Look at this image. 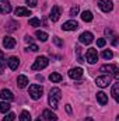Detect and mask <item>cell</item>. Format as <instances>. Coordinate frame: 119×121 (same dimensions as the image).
<instances>
[{
    "label": "cell",
    "instance_id": "obj_3",
    "mask_svg": "<svg viewBox=\"0 0 119 121\" xmlns=\"http://www.w3.org/2000/svg\"><path fill=\"white\" fill-rule=\"evenodd\" d=\"M28 93H30L31 99L39 100V99L42 97V94H44V89H42V86H39V85H31Z\"/></svg>",
    "mask_w": 119,
    "mask_h": 121
},
{
    "label": "cell",
    "instance_id": "obj_15",
    "mask_svg": "<svg viewBox=\"0 0 119 121\" xmlns=\"http://www.w3.org/2000/svg\"><path fill=\"white\" fill-rule=\"evenodd\" d=\"M7 65H8V68L11 69V70H16L17 68H18V65H20V60L17 56H10L8 59H7Z\"/></svg>",
    "mask_w": 119,
    "mask_h": 121
},
{
    "label": "cell",
    "instance_id": "obj_2",
    "mask_svg": "<svg viewBox=\"0 0 119 121\" xmlns=\"http://www.w3.org/2000/svg\"><path fill=\"white\" fill-rule=\"evenodd\" d=\"M48 65H49V59H48L46 56H38V58L35 59V62L32 63L31 69H32V70H41V69H45Z\"/></svg>",
    "mask_w": 119,
    "mask_h": 121
},
{
    "label": "cell",
    "instance_id": "obj_1",
    "mask_svg": "<svg viewBox=\"0 0 119 121\" xmlns=\"http://www.w3.org/2000/svg\"><path fill=\"white\" fill-rule=\"evenodd\" d=\"M60 99H62V91H60V89H58V87L51 89L48 101H49V106H51L53 110H56V108H58V103H59Z\"/></svg>",
    "mask_w": 119,
    "mask_h": 121
},
{
    "label": "cell",
    "instance_id": "obj_13",
    "mask_svg": "<svg viewBox=\"0 0 119 121\" xmlns=\"http://www.w3.org/2000/svg\"><path fill=\"white\" fill-rule=\"evenodd\" d=\"M0 99H3L6 101H11V100H14V94L8 89H3V90H0Z\"/></svg>",
    "mask_w": 119,
    "mask_h": 121
},
{
    "label": "cell",
    "instance_id": "obj_31",
    "mask_svg": "<svg viewBox=\"0 0 119 121\" xmlns=\"http://www.w3.org/2000/svg\"><path fill=\"white\" fill-rule=\"evenodd\" d=\"M53 42H55L58 47H63V41L60 39L59 37H55V38H53Z\"/></svg>",
    "mask_w": 119,
    "mask_h": 121
},
{
    "label": "cell",
    "instance_id": "obj_30",
    "mask_svg": "<svg viewBox=\"0 0 119 121\" xmlns=\"http://www.w3.org/2000/svg\"><path fill=\"white\" fill-rule=\"evenodd\" d=\"M105 44H107V41H105L104 38H99V39H97V47L102 48V47H105Z\"/></svg>",
    "mask_w": 119,
    "mask_h": 121
},
{
    "label": "cell",
    "instance_id": "obj_41",
    "mask_svg": "<svg viewBox=\"0 0 119 121\" xmlns=\"http://www.w3.org/2000/svg\"><path fill=\"white\" fill-rule=\"evenodd\" d=\"M35 121H44V120H42V118H36Z\"/></svg>",
    "mask_w": 119,
    "mask_h": 121
},
{
    "label": "cell",
    "instance_id": "obj_19",
    "mask_svg": "<svg viewBox=\"0 0 119 121\" xmlns=\"http://www.w3.org/2000/svg\"><path fill=\"white\" fill-rule=\"evenodd\" d=\"M97 100H98V103H99L101 106H105V104L108 103V96H107L104 91H98V93H97Z\"/></svg>",
    "mask_w": 119,
    "mask_h": 121
},
{
    "label": "cell",
    "instance_id": "obj_32",
    "mask_svg": "<svg viewBox=\"0 0 119 121\" xmlns=\"http://www.w3.org/2000/svg\"><path fill=\"white\" fill-rule=\"evenodd\" d=\"M38 49H39V48H38V45H35V44H32L30 48H25V51H32V52H36Z\"/></svg>",
    "mask_w": 119,
    "mask_h": 121
},
{
    "label": "cell",
    "instance_id": "obj_11",
    "mask_svg": "<svg viewBox=\"0 0 119 121\" xmlns=\"http://www.w3.org/2000/svg\"><path fill=\"white\" fill-rule=\"evenodd\" d=\"M3 47L7 48V49H13L16 47V39L13 37H10V35H6L3 38Z\"/></svg>",
    "mask_w": 119,
    "mask_h": 121
},
{
    "label": "cell",
    "instance_id": "obj_9",
    "mask_svg": "<svg viewBox=\"0 0 119 121\" xmlns=\"http://www.w3.org/2000/svg\"><path fill=\"white\" fill-rule=\"evenodd\" d=\"M77 28H79V23L76 20H69V21L63 23V26H62V30L64 31H74Z\"/></svg>",
    "mask_w": 119,
    "mask_h": 121
},
{
    "label": "cell",
    "instance_id": "obj_37",
    "mask_svg": "<svg viewBox=\"0 0 119 121\" xmlns=\"http://www.w3.org/2000/svg\"><path fill=\"white\" fill-rule=\"evenodd\" d=\"M66 111H67V113H71V107H70V104L66 106Z\"/></svg>",
    "mask_w": 119,
    "mask_h": 121
},
{
    "label": "cell",
    "instance_id": "obj_24",
    "mask_svg": "<svg viewBox=\"0 0 119 121\" xmlns=\"http://www.w3.org/2000/svg\"><path fill=\"white\" fill-rule=\"evenodd\" d=\"M10 107H11V106L8 104V101H1V103H0V111H1V113H7V111L10 110Z\"/></svg>",
    "mask_w": 119,
    "mask_h": 121
},
{
    "label": "cell",
    "instance_id": "obj_4",
    "mask_svg": "<svg viewBox=\"0 0 119 121\" xmlns=\"http://www.w3.org/2000/svg\"><path fill=\"white\" fill-rule=\"evenodd\" d=\"M99 72H102V73H108V75H114L116 79H119V75H118V66L116 65H102L101 68H99Z\"/></svg>",
    "mask_w": 119,
    "mask_h": 121
},
{
    "label": "cell",
    "instance_id": "obj_26",
    "mask_svg": "<svg viewBox=\"0 0 119 121\" xmlns=\"http://www.w3.org/2000/svg\"><path fill=\"white\" fill-rule=\"evenodd\" d=\"M30 26H31V27H39V26H41L39 18H36V17H32V18H30Z\"/></svg>",
    "mask_w": 119,
    "mask_h": 121
},
{
    "label": "cell",
    "instance_id": "obj_18",
    "mask_svg": "<svg viewBox=\"0 0 119 121\" xmlns=\"http://www.w3.org/2000/svg\"><path fill=\"white\" fill-rule=\"evenodd\" d=\"M14 14L16 16H20V17H25V16H31V11L25 7H17L14 10Z\"/></svg>",
    "mask_w": 119,
    "mask_h": 121
},
{
    "label": "cell",
    "instance_id": "obj_17",
    "mask_svg": "<svg viewBox=\"0 0 119 121\" xmlns=\"http://www.w3.org/2000/svg\"><path fill=\"white\" fill-rule=\"evenodd\" d=\"M27 85H28V78L24 76V75H20L17 78V86L20 89H24V87H27Z\"/></svg>",
    "mask_w": 119,
    "mask_h": 121
},
{
    "label": "cell",
    "instance_id": "obj_16",
    "mask_svg": "<svg viewBox=\"0 0 119 121\" xmlns=\"http://www.w3.org/2000/svg\"><path fill=\"white\" fill-rule=\"evenodd\" d=\"M42 117H44V121H56V120H58L56 114H55V113H52L51 110H44Z\"/></svg>",
    "mask_w": 119,
    "mask_h": 121
},
{
    "label": "cell",
    "instance_id": "obj_12",
    "mask_svg": "<svg viewBox=\"0 0 119 121\" xmlns=\"http://www.w3.org/2000/svg\"><path fill=\"white\" fill-rule=\"evenodd\" d=\"M11 11V4L8 0H0V14H8Z\"/></svg>",
    "mask_w": 119,
    "mask_h": 121
},
{
    "label": "cell",
    "instance_id": "obj_36",
    "mask_svg": "<svg viewBox=\"0 0 119 121\" xmlns=\"http://www.w3.org/2000/svg\"><path fill=\"white\" fill-rule=\"evenodd\" d=\"M1 62H4V54L0 51V63H1Z\"/></svg>",
    "mask_w": 119,
    "mask_h": 121
},
{
    "label": "cell",
    "instance_id": "obj_39",
    "mask_svg": "<svg viewBox=\"0 0 119 121\" xmlns=\"http://www.w3.org/2000/svg\"><path fill=\"white\" fill-rule=\"evenodd\" d=\"M36 79H38V80H41V82H42V80H44V78H42V76H41V75H38V76H36Z\"/></svg>",
    "mask_w": 119,
    "mask_h": 121
},
{
    "label": "cell",
    "instance_id": "obj_38",
    "mask_svg": "<svg viewBox=\"0 0 119 121\" xmlns=\"http://www.w3.org/2000/svg\"><path fill=\"white\" fill-rule=\"evenodd\" d=\"M112 44H114V45H118V38H116V37H115V39H114V42H112Z\"/></svg>",
    "mask_w": 119,
    "mask_h": 121
},
{
    "label": "cell",
    "instance_id": "obj_40",
    "mask_svg": "<svg viewBox=\"0 0 119 121\" xmlns=\"http://www.w3.org/2000/svg\"><path fill=\"white\" fill-rule=\"evenodd\" d=\"M84 121H94V120H92L91 117H87V118H86V120H84Z\"/></svg>",
    "mask_w": 119,
    "mask_h": 121
},
{
    "label": "cell",
    "instance_id": "obj_29",
    "mask_svg": "<svg viewBox=\"0 0 119 121\" xmlns=\"http://www.w3.org/2000/svg\"><path fill=\"white\" fill-rule=\"evenodd\" d=\"M77 14H79V6L71 7V9H70V17H74V16H77Z\"/></svg>",
    "mask_w": 119,
    "mask_h": 121
},
{
    "label": "cell",
    "instance_id": "obj_35",
    "mask_svg": "<svg viewBox=\"0 0 119 121\" xmlns=\"http://www.w3.org/2000/svg\"><path fill=\"white\" fill-rule=\"evenodd\" d=\"M24 41H25V42H32V38H31L30 35H25V38H24Z\"/></svg>",
    "mask_w": 119,
    "mask_h": 121
},
{
    "label": "cell",
    "instance_id": "obj_20",
    "mask_svg": "<svg viewBox=\"0 0 119 121\" xmlns=\"http://www.w3.org/2000/svg\"><path fill=\"white\" fill-rule=\"evenodd\" d=\"M81 20H83V21H86V23H90V21H92V13H91L90 10H86V11H83V13H81Z\"/></svg>",
    "mask_w": 119,
    "mask_h": 121
},
{
    "label": "cell",
    "instance_id": "obj_23",
    "mask_svg": "<svg viewBox=\"0 0 119 121\" xmlns=\"http://www.w3.org/2000/svg\"><path fill=\"white\" fill-rule=\"evenodd\" d=\"M49 80H51V82H53V83H58V82L62 80V75H59V73H51Z\"/></svg>",
    "mask_w": 119,
    "mask_h": 121
},
{
    "label": "cell",
    "instance_id": "obj_6",
    "mask_svg": "<svg viewBox=\"0 0 119 121\" xmlns=\"http://www.w3.org/2000/svg\"><path fill=\"white\" fill-rule=\"evenodd\" d=\"M98 7H99L104 13H109V11H112V9H114V3H112L111 0H99V1H98Z\"/></svg>",
    "mask_w": 119,
    "mask_h": 121
},
{
    "label": "cell",
    "instance_id": "obj_22",
    "mask_svg": "<svg viewBox=\"0 0 119 121\" xmlns=\"http://www.w3.org/2000/svg\"><path fill=\"white\" fill-rule=\"evenodd\" d=\"M35 37L39 39V41H42V42H45L46 39H48V34L45 32V31H35Z\"/></svg>",
    "mask_w": 119,
    "mask_h": 121
},
{
    "label": "cell",
    "instance_id": "obj_5",
    "mask_svg": "<svg viewBox=\"0 0 119 121\" xmlns=\"http://www.w3.org/2000/svg\"><path fill=\"white\" fill-rule=\"evenodd\" d=\"M86 59H87V62L91 63V65L98 60V52H97L95 48H90L88 51L86 52Z\"/></svg>",
    "mask_w": 119,
    "mask_h": 121
},
{
    "label": "cell",
    "instance_id": "obj_34",
    "mask_svg": "<svg viewBox=\"0 0 119 121\" xmlns=\"http://www.w3.org/2000/svg\"><path fill=\"white\" fill-rule=\"evenodd\" d=\"M4 68H6V62H1V63H0V73H3Z\"/></svg>",
    "mask_w": 119,
    "mask_h": 121
},
{
    "label": "cell",
    "instance_id": "obj_25",
    "mask_svg": "<svg viewBox=\"0 0 119 121\" xmlns=\"http://www.w3.org/2000/svg\"><path fill=\"white\" fill-rule=\"evenodd\" d=\"M20 121H32L31 120V116L28 111H23L21 114H20Z\"/></svg>",
    "mask_w": 119,
    "mask_h": 121
},
{
    "label": "cell",
    "instance_id": "obj_21",
    "mask_svg": "<svg viewBox=\"0 0 119 121\" xmlns=\"http://www.w3.org/2000/svg\"><path fill=\"white\" fill-rule=\"evenodd\" d=\"M111 94H112V97H114L115 101H119V83H115V85L112 86Z\"/></svg>",
    "mask_w": 119,
    "mask_h": 121
},
{
    "label": "cell",
    "instance_id": "obj_7",
    "mask_svg": "<svg viewBox=\"0 0 119 121\" xmlns=\"http://www.w3.org/2000/svg\"><path fill=\"white\" fill-rule=\"evenodd\" d=\"M95 83H97V86H98V87H107V86L111 83V78H109V75L98 76V78L95 79Z\"/></svg>",
    "mask_w": 119,
    "mask_h": 121
},
{
    "label": "cell",
    "instance_id": "obj_8",
    "mask_svg": "<svg viewBox=\"0 0 119 121\" xmlns=\"http://www.w3.org/2000/svg\"><path fill=\"white\" fill-rule=\"evenodd\" d=\"M92 39H94V35L88 32V31H84L83 34H80V37H79V41L81 42V44H84V45H88L92 42Z\"/></svg>",
    "mask_w": 119,
    "mask_h": 121
},
{
    "label": "cell",
    "instance_id": "obj_28",
    "mask_svg": "<svg viewBox=\"0 0 119 121\" xmlns=\"http://www.w3.org/2000/svg\"><path fill=\"white\" fill-rule=\"evenodd\" d=\"M14 118H16V114L14 113H8L1 121H14Z\"/></svg>",
    "mask_w": 119,
    "mask_h": 121
},
{
    "label": "cell",
    "instance_id": "obj_27",
    "mask_svg": "<svg viewBox=\"0 0 119 121\" xmlns=\"http://www.w3.org/2000/svg\"><path fill=\"white\" fill-rule=\"evenodd\" d=\"M102 58H104V59H112V58H114L112 51H104V52H102Z\"/></svg>",
    "mask_w": 119,
    "mask_h": 121
},
{
    "label": "cell",
    "instance_id": "obj_33",
    "mask_svg": "<svg viewBox=\"0 0 119 121\" xmlns=\"http://www.w3.org/2000/svg\"><path fill=\"white\" fill-rule=\"evenodd\" d=\"M36 1H38V0H25V3H27L30 7H35V6H36Z\"/></svg>",
    "mask_w": 119,
    "mask_h": 121
},
{
    "label": "cell",
    "instance_id": "obj_10",
    "mask_svg": "<svg viewBox=\"0 0 119 121\" xmlns=\"http://www.w3.org/2000/svg\"><path fill=\"white\" fill-rule=\"evenodd\" d=\"M69 76L74 80H79V79L83 78V69L81 68H73V69L69 70Z\"/></svg>",
    "mask_w": 119,
    "mask_h": 121
},
{
    "label": "cell",
    "instance_id": "obj_14",
    "mask_svg": "<svg viewBox=\"0 0 119 121\" xmlns=\"http://www.w3.org/2000/svg\"><path fill=\"white\" fill-rule=\"evenodd\" d=\"M49 18H51L53 23H55V21H58V20L60 18V9H59V6H53V7H52Z\"/></svg>",
    "mask_w": 119,
    "mask_h": 121
}]
</instances>
